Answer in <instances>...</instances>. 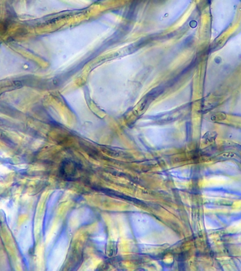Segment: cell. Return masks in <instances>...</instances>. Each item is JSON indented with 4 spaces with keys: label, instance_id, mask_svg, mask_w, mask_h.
Here are the masks:
<instances>
[{
    "label": "cell",
    "instance_id": "cell-1",
    "mask_svg": "<svg viewBox=\"0 0 241 271\" xmlns=\"http://www.w3.org/2000/svg\"><path fill=\"white\" fill-rule=\"evenodd\" d=\"M82 165L75 160L67 159L64 160L60 169V174L64 179L68 181L76 180L82 172Z\"/></svg>",
    "mask_w": 241,
    "mask_h": 271
}]
</instances>
